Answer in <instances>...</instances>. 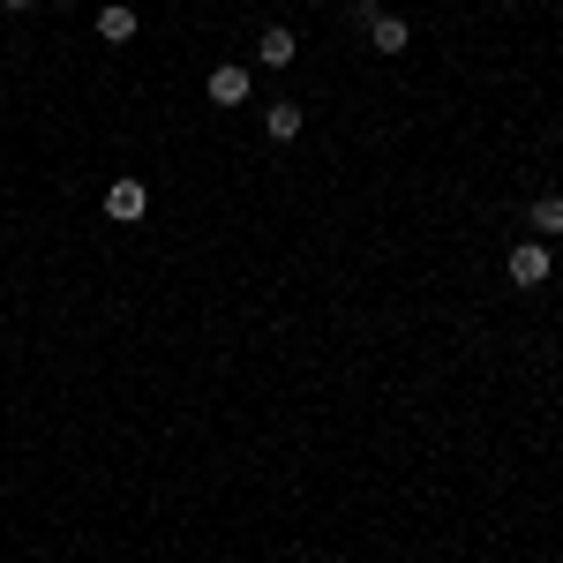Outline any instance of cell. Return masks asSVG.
<instances>
[{"label":"cell","instance_id":"9","mask_svg":"<svg viewBox=\"0 0 563 563\" xmlns=\"http://www.w3.org/2000/svg\"><path fill=\"white\" fill-rule=\"evenodd\" d=\"M0 8H8V15H23V8H38V0H0Z\"/></svg>","mask_w":563,"mask_h":563},{"label":"cell","instance_id":"3","mask_svg":"<svg viewBox=\"0 0 563 563\" xmlns=\"http://www.w3.org/2000/svg\"><path fill=\"white\" fill-rule=\"evenodd\" d=\"M294 53H301V38H294L286 23H263V38H256V68H294Z\"/></svg>","mask_w":563,"mask_h":563},{"label":"cell","instance_id":"4","mask_svg":"<svg viewBox=\"0 0 563 563\" xmlns=\"http://www.w3.org/2000/svg\"><path fill=\"white\" fill-rule=\"evenodd\" d=\"M143 211H151V188H143V180H113V188H106V218L135 225Z\"/></svg>","mask_w":563,"mask_h":563},{"label":"cell","instance_id":"5","mask_svg":"<svg viewBox=\"0 0 563 563\" xmlns=\"http://www.w3.org/2000/svg\"><path fill=\"white\" fill-rule=\"evenodd\" d=\"M413 45V31H406V15H368V53H384V60H398Z\"/></svg>","mask_w":563,"mask_h":563},{"label":"cell","instance_id":"6","mask_svg":"<svg viewBox=\"0 0 563 563\" xmlns=\"http://www.w3.org/2000/svg\"><path fill=\"white\" fill-rule=\"evenodd\" d=\"M263 135H271V143H294V135H301V106H294V98L263 106Z\"/></svg>","mask_w":563,"mask_h":563},{"label":"cell","instance_id":"10","mask_svg":"<svg viewBox=\"0 0 563 563\" xmlns=\"http://www.w3.org/2000/svg\"><path fill=\"white\" fill-rule=\"evenodd\" d=\"M339 8H353V0H339Z\"/></svg>","mask_w":563,"mask_h":563},{"label":"cell","instance_id":"8","mask_svg":"<svg viewBox=\"0 0 563 563\" xmlns=\"http://www.w3.org/2000/svg\"><path fill=\"white\" fill-rule=\"evenodd\" d=\"M556 233H563V188L533 203V241H556Z\"/></svg>","mask_w":563,"mask_h":563},{"label":"cell","instance_id":"7","mask_svg":"<svg viewBox=\"0 0 563 563\" xmlns=\"http://www.w3.org/2000/svg\"><path fill=\"white\" fill-rule=\"evenodd\" d=\"M98 38H106V45H129V38H135V8H129V0L98 8Z\"/></svg>","mask_w":563,"mask_h":563},{"label":"cell","instance_id":"2","mask_svg":"<svg viewBox=\"0 0 563 563\" xmlns=\"http://www.w3.org/2000/svg\"><path fill=\"white\" fill-rule=\"evenodd\" d=\"M211 106H249V90H256V76L241 68V60H225V68H211Z\"/></svg>","mask_w":563,"mask_h":563},{"label":"cell","instance_id":"1","mask_svg":"<svg viewBox=\"0 0 563 563\" xmlns=\"http://www.w3.org/2000/svg\"><path fill=\"white\" fill-rule=\"evenodd\" d=\"M504 278H511V286H526V294H541V286L556 278V263H549V241H519V249L504 256Z\"/></svg>","mask_w":563,"mask_h":563}]
</instances>
